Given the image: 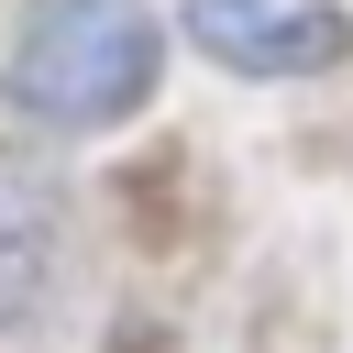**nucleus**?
I'll return each instance as SVG.
<instances>
[{"label":"nucleus","instance_id":"f257e3e1","mask_svg":"<svg viewBox=\"0 0 353 353\" xmlns=\"http://www.w3.org/2000/svg\"><path fill=\"white\" fill-rule=\"evenodd\" d=\"M154 66H165L154 0H33L11 22L0 88L33 132H110L154 99Z\"/></svg>","mask_w":353,"mask_h":353},{"label":"nucleus","instance_id":"f03ea898","mask_svg":"<svg viewBox=\"0 0 353 353\" xmlns=\"http://www.w3.org/2000/svg\"><path fill=\"white\" fill-rule=\"evenodd\" d=\"M188 33L199 55H221L232 77H320L353 55V22L331 0H188Z\"/></svg>","mask_w":353,"mask_h":353},{"label":"nucleus","instance_id":"7ed1b4c3","mask_svg":"<svg viewBox=\"0 0 353 353\" xmlns=\"http://www.w3.org/2000/svg\"><path fill=\"white\" fill-rule=\"evenodd\" d=\"M44 254H55V199L22 188V176L0 165V320L44 287Z\"/></svg>","mask_w":353,"mask_h":353}]
</instances>
